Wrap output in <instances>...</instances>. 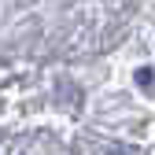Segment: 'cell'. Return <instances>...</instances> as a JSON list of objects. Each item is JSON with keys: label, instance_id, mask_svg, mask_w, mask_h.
<instances>
[{"label": "cell", "instance_id": "6da1fadb", "mask_svg": "<svg viewBox=\"0 0 155 155\" xmlns=\"http://www.w3.org/2000/svg\"><path fill=\"white\" fill-rule=\"evenodd\" d=\"M114 155H118V151H114Z\"/></svg>", "mask_w": 155, "mask_h": 155}]
</instances>
